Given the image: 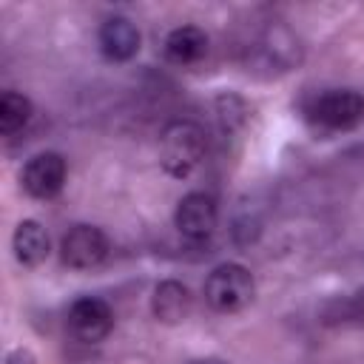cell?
<instances>
[{
  "instance_id": "1",
  "label": "cell",
  "mask_w": 364,
  "mask_h": 364,
  "mask_svg": "<svg viewBox=\"0 0 364 364\" xmlns=\"http://www.w3.org/2000/svg\"><path fill=\"white\" fill-rule=\"evenodd\" d=\"M208 151V136L202 125L193 119H173L162 128L159 136V162L168 176L173 179H188L205 159Z\"/></svg>"
},
{
  "instance_id": "2",
  "label": "cell",
  "mask_w": 364,
  "mask_h": 364,
  "mask_svg": "<svg viewBox=\"0 0 364 364\" xmlns=\"http://www.w3.org/2000/svg\"><path fill=\"white\" fill-rule=\"evenodd\" d=\"M256 296L253 273L239 262H225L213 267L205 279V301L216 313H239Z\"/></svg>"
},
{
  "instance_id": "3",
  "label": "cell",
  "mask_w": 364,
  "mask_h": 364,
  "mask_svg": "<svg viewBox=\"0 0 364 364\" xmlns=\"http://www.w3.org/2000/svg\"><path fill=\"white\" fill-rule=\"evenodd\" d=\"M307 114L327 131H350L364 119V97L353 88H330L313 97Z\"/></svg>"
},
{
  "instance_id": "4",
  "label": "cell",
  "mask_w": 364,
  "mask_h": 364,
  "mask_svg": "<svg viewBox=\"0 0 364 364\" xmlns=\"http://www.w3.org/2000/svg\"><path fill=\"white\" fill-rule=\"evenodd\" d=\"M108 239L94 225H74L60 239V259L71 270H94L108 259Z\"/></svg>"
},
{
  "instance_id": "5",
  "label": "cell",
  "mask_w": 364,
  "mask_h": 364,
  "mask_svg": "<svg viewBox=\"0 0 364 364\" xmlns=\"http://www.w3.org/2000/svg\"><path fill=\"white\" fill-rule=\"evenodd\" d=\"M65 176H68V162L57 151L34 154L20 171L23 191L34 199H54L65 188Z\"/></svg>"
},
{
  "instance_id": "6",
  "label": "cell",
  "mask_w": 364,
  "mask_h": 364,
  "mask_svg": "<svg viewBox=\"0 0 364 364\" xmlns=\"http://www.w3.org/2000/svg\"><path fill=\"white\" fill-rule=\"evenodd\" d=\"M68 330L82 344H100L114 330V310L100 296H80L68 307Z\"/></svg>"
},
{
  "instance_id": "7",
  "label": "cell",
  "mask_w": 364,
  "mask_h": 364,
  "mask_svg": "<svg viewBox=\"0 0 364 364\" xmlns=\"http://www.w3.org/2000/svg\"><path fill=\"white\" fill-rule=\"evenodd\" d=\"M216 222H219V208H216L213 196H208L202 191L185 193L173 210V225L182 233V239H188V242L210 239V233L216 230Z\"/></svg>"
},
{
  "instance_id": "8",
  "label": "cell",
  "mask_w": 364,
  "mask_h": 364,
  "mask_svg": "<svg viewBox=\"0 0 364 364\" xmlns=\"http://www.w3.org/2000/svg\"><path fill=\"white\" fill-rule=\"evenodd\" d=\"M97 43H100V51L105 60L111 63H128L136 57L139 51V43H142V34L136 28V23L125 14H111L102 20L100 26V34H97Z\"/></svg>"
},
{
  "instance_id": "9",
  "label": "cell",
  "mask_w": 364,
  "mask_h": 364,
  "mask_svg": "<svg viewBox=\"0 0 364 364\" xmlns=\"http://www.w3.org/2000/svg\"><path fill=\"white\" fill-rule=\"evenodd\" d=\"M191 290L176 282V279H165L154 287V296H151V313L156 321L162 324H182L191 313Z\"/></svg>"
},
{
  "instance_id": "10",
  "label": "cell",
  "mask_w": 364,
  "mask_h": 364,
  "mask_svg": "<svg viewBox=\"0 0 364 364\" xmlns=\"http://www.w3.org/2000/svg\"><path fill=\"white\" fill-rule=\"evenodd\" d=\"M162 51L173 65H196L208 54V34L199 26H176L168 31Z\"/></svg>"
},
{
  "instance_id": "11",
  "label": "cell",
  "mask_w": 364,
  "mask_h": 364,
  "mask_svg": "<svg viewBox=\"0 0 364 364\" xmlns=\"http://www.w3.org/2000/svg\"><path fill=\"white\" fill-rule=\"evenodd\" d=\"M11 250L23 267H37L48 259L51 239L37 219H23V222H17V228L11 233Z\"/></svg>"
},
{
  "instance_id": "12",
  "label": "cell",
  "mask_w": 364,
  "mask_h": 364,
  "mask_svg": "<svg viewBox=\"0 0 364 364\" xmlns=\"http://www.w3.org/2000/svg\"><path fill=\"white\" fill-rule=\"evenodd\" d=\"M34 105L26 94L20 91H6L0 97V134L3 136H14L17 131H23L31 122Z\"/></svg>"
},
{
  "instance_id": "13",
  "label": "cell",
  "mask_w": 364,
  "mask_h": 364,
  "mask_svg": "<svg viewBox=\"0 0 364 364\" xmlns=\"http://www.w3.org/2000/svg\"><path fill=\"white\" fill-rule=\"evenodd\" d=\"M216 114H219V122L225 131H236L247 119V105L236 94H222V97H216Z\"/></svg>"
},
{
  "instance_id": "14",
  "label": "cell",
  "mask_w": 364,
  "mask_h": 364,
  "mask_svg": "<svg viewBox=\"0 0 364 364\" xmlns=\"http://www.w3.org/2000/svg\"><path fill=\"white\" fill-rule=\"evenodd\" d=\"M6 364H37V355L28 347H14V350H9Z\"/></svg>"
},
{
  "instance_id": "15",
  "label": "cell",
  "mask_w": 364,
  "mask_h": 364,
  "mask_svg": "<svg viewBox=\"0 0 364 364\" xmlns=\"http://www.w3.org/2000/svg\"><path fill=\"white\" fill-rule=\"evenodd\" d=\"M188 364H230L228 358H219V355H205V358H193Z\"/></svg>"
}]
</instances>
